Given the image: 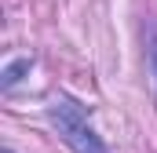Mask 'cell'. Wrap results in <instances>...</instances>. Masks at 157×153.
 I'll list each match as a JSON object with an SVG mask.
<instances>
[{"label": "cell", "mask_w": 157, "mask_h": 153, "mask_svg": "<svg viewBox=\"0 0 157 153\" xmlns=\"http://www.w3.org/2000/svg\"><path fill=\"white\" fill-rule=\"evenodd\" d=\"M48 120H51V128L59 131V139L73 153H110V146L102 142V135L88 124V110L73 95H59L48 106Z\"/></svg>", "instance_id": "6da1fadb"}, {"label": "cell", "mask_w": 157, "mask_h": 153, "mask_svg": "<svg viewBox=\"0 0 157 153\" xmlns=\"http://www.w3.org/2000/svg\"><path fill=\"white\" fill-rule=\"evenodd\" d=\"M33 62H37L33 55H22V58H11V62L4 66V73H0V88H4V91H11L15 84H22V80L29 76V69H33Z\"/></svg>", "instance_id": "7a4b0ae2"}, {"label": "cell", "mask_w": 157, "mask_h": 153, "mask_svg": "<svg viewBox=\"0 0 157 153\" xmlns=\"http://www.w3.org/2000/svg\"><path fill=\"white\" fill-rule=\"evenodd\" d=\"M146 62H150V73L157 76V26L150 29V40H146Z\"/></svg>", "instance_id": "3957f363"}]
</instances>
